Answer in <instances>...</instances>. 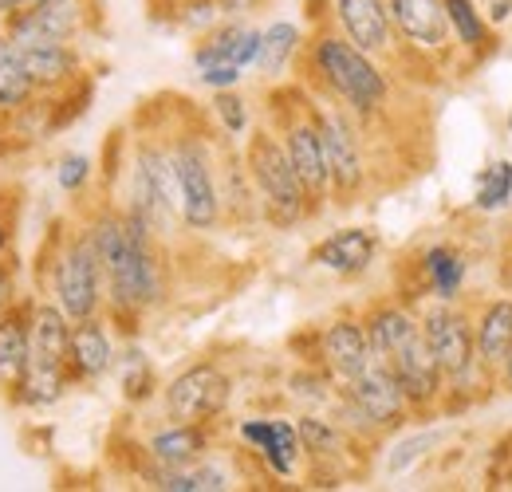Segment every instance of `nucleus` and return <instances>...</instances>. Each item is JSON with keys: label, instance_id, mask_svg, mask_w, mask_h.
<instances>
[{"label": "nucleus", "instance_id": "35", "mask_svg": "<svg viewBox=\"0 0 512 492\" xmlns=\"http://www.w3.org/2000/svg\"><path fill=\"white\" fill-rule=\"evenodd\" d=\"M56 185H60V193L64 197H71V201H79L91 185H95V158L91 154H83V150H67V154H60L56 158Z\"/></svg>", "mask_w": 512, "mask_h": 492}, {"label": "nucleus", "instance_id": "8", "mask_svg": "<svg viewBox=\"0 0 512 492\" xmlns=\"http://www.w3.org/2000/svg\"><path fill=\"white\" fill-rule=\"evenodd\" d=\"M312 107V119L320 130L323 142V158H327V178H331V205L347 209V205H359L371 189V162H367V130L355 123L343 107L327 103L320 95L308 99Z\"/></svg>", "mask_w": 512, "mask_h": 492}, {"label": "nucleus", "instance_id": "38", "mask_svg": "<svg viewBox=\"0 0 512 492\" xmlns=\"http://www.w3.org/2000/svg\"><path fill=\"white\" fill-rule=\"evenodd\" d=\"M16 248V205L0 197V260H8Z\"/></svg>", "mask_w": 512, "mask_h": 492}, {"label": "nucleus", "instance_id": "42", "mask_svg": "<svg viewBox=\"0 0 512 492\" xmlns=\"http://www.w3.org/2000/svg\"><path fill=\"white\" fill-rule=\"evenodd\" d=\"M497 382H501V390H509L512 394V351L505 355V363L497 367Z\"/></svg>", "mask_w": 512, "mask_h": 492}, {"label": "nucleus", "instance_id": "1", "mask_svg": "<svg viewBox=\"0 0 512 492\" xmlns=\"http://www.w3.org/2000/svg\"><path fill=\"white\" fill-rule=\"evenodd\" d=\"M107 276V323L119 339H138L146 319L170 300V256L166 241L115 197L95 201L83 217Z\"/></svg>", "mask_w": 512, "mask_h": 492}, {"label": "nucleus", "instance_id": "10", "mask_svg": "<svg viewBox=\"0 0 512 492\" xmlns=\"http://www.w3.org/2000/svg\"><path fill=\"white\" fill-rule=\"evenodd\" d=\"M99 24V0H40L0 20L8 44H79Z\"/></svg>", "mask_w": 512, "mask_h": 492}, {"label": "nucleus", "instance_id": "15", "mask_svg": "<svg viewBox=\"0 0 512 492\" xmlns=\"http://www.w3.org/2000/svg\"><path fill=\"white\" fill-rule=\"evenodd\" d=\"M327 24L386 67L398 63V36L386 0H327Z\"/></svg>", "mask_w": 512, "mask_h": 492}, {"label": "nucleus", "instance_id": "20", "mask_svg": "<svg viewBox=\"0 0 512 492\" xmlns=\"http://www.w3.org/2000/svg\"><path fill=\"white\" fill-rule=\"evenodd\" d=\"M418 296L414 300H461L469 280V256L449 241H434L414 256Z\"/></svg>", "mask_w": 512, "mask_h": 492}, {"label": "nucleus", "instance_id": "17", "mask_svg": "<svg viewBox=\"0 0 512 492\" xmlns=\"http://www.w3.org/2000/svg\"><path fill=\"white\" fill-rule=\"evenodd\" d=\"M379 252H383V237L371 225H343V229H331L327 237H320L308 252V260L327 276L363 280L375 268Z\"/></svg>", "mask_w": 512, "mask_h": 492}, {"label": "nucleus", "instance_id": "26", "mask_svg": "<svg viewBox=\"0 0 512 492\" xmlns=\"http://www.w3.org/2000/svg\"><path fill=\"white\" fill-rule=\"evenodd\" d=\"M296 430H300V441H304V457L308 465H343V457L363 445L355 441L347 426L339 418H331L327 410H300L296 414Z\"/></svg>", "mask_w": 512, "mask_h": 492}, {"label": "nucleus", "instance_id": "11", "mask_svg": "<svg viewBox=\"0 0 512 492\" xmlns=\"http://www.w3.org/2000/svg\"><path fill=\"white\" fill-rule=\"evenodd\" d=\"M237 441L241 449L260 465V473L268 481H296L304 477V441H300V430H296V418L288 414H249L241 418L237 426Z\"/></svg>", "mask_w": 512, "mask_h": 492}, {"label": "nucleus", "instance_id": "37", "mask_svg": "<svg viewBox=\"0 0 512 492\" xmlns=\"http://www.w3.org/2000/svg\"><path fill=\"white\" fill-rule=\"evenodd\" d=\"M245 75L249 71H241V67H209V71H197V83L205 91H229V87H241Z\"/></svg>", "mask_w": 512, "mask_h": 492}, {"label": "nucleus", "instance_id": "39", "mask_svg": "<svg viewBox=\"0 0 512 492\" xmlns=\"http://www.w3.org/2000/svg\"><path fill=\"white\" fill-rule=\"evenodd\" d=\"M481 4V12H485V20L501 32L505 24H512V0H477Z\"/></svg>", "mask_w": 512, "mask_h": 492}, {"label": "nucleus", "instance_id": "9", "mask_svg": "<svg viewBox=\"0 0 512 492\" xmlns=\"http://www.w3.org/2000/svg\"><path fill=\"white\" fill-rule=\"evenodd\" d=\"M162 414L174 422H209L221 426V418L233 406V374L217 359H197L182 367L170 382H162Z\"/></svg>", "mask_w": 512, "mask_h": 492}, {"label": "nucleus", "instance_id": "45", "mask_svg": "<svg viewBox=\"0 0 512 492\" xmlns=\"http://www.w3.org/2000/svg\"><path fill=\"white\" fill-rule=\"evenodd\" d=\"M505 126H509V134H512V107H509V119H505Z\"/></svg>", "mask_w": 512, "mask_h": 492}, {"label": "nucleus", "instance_id": "18", "mask_svg": "<svg viewBox=\"0 0 512 492\" xmlns=\"http://www.w3.org/2000/svg\"><path fill=\"white\" fill-rule=\"evenodd\" d=\"M217 449V426L209 422H174L162 418L158 426L142 433L138 453L154 465H193Z\"/></svg>", "mask_w": 512, "mask_h": 492}, {"label": "nucleus", "instance_id": "29", "mask_svg": "<svg viewBox=\"0 0 512 492\" xmlns=\"http://www.w3.org/2000/svg\"><path fill=\"white\" fill-rule=\"evenodd\" d=\"M115 382H119V398L127 406H146L162 394V378L154 370V359L146 355V347L138 339H123L119 343V359H115Z\"/></svg>", "mask_w": 512, "mask_h": 492}, {"label": "nucleus", "instance_id": "16", "mask_svg": "<svg viewBox=\"0 0 512 492\" xmlns=\"http://www.w3.org/2000/svg\"><path fill=\"white\" fill-rule=\"evenodd\" d=\"M119 343L123 339L115 335V327L107 323V315L71 323V339H67V359H64L71 386H95V382H103L115 370Z\"/></svg>", "mask_w": 512, "mask_h": 492}, {"label": "nucleus", "instance_id": "3", "mask_svg": "<svg viewBox=\"0 0 512 492\" xmlns=\"http://www.w3.org/2000/svg\"><path fill=\"white\" fill-rule=\"evenodd\" d=\"M221 142H225V134L213 130L197 111H182V119L170 123V150H174L178 197H182V229L193 237H209L225 225Z\"/></svg>", "mask_w": 512, "mask_h": 492}, {"label": "nucleus", "instance_id": "22", "mask_svg": "<svg viewBox=\"0 0 512 492\" xmlns=\"http://www.w3.org/2000/svg\"><path fill=\"white\" fill-rule=\"evenodd\" d=\"M359 315H363V327H367V339H371L375 359H390L402 343H410L422 331L418 304H410L402 296H379V300H371Z\"/></svg>", "mask_w": 512, "mask_h": 492}, {"label": "nucleus", "instance_id": "6", "mask_svg": "<svg viewBox=\"0 0 512 492\" xmlns=\"http://www.w3.org/2000/svg\"><path fill=\"white\" fill-rule=\"evenodd\" d=\"M241 158H245V170H249V182L256 189V201H260V221L276 233H292L308 221H316L312 213V201L304 193V182L296 178L288 154H284V142L276 138V130L268 123L253 126L245 134V146H241Z\"/></svg>", "mask_w": 512, "mask_h": 492}, {"label": "nucleus", "instance_id": "43", "mask_svg": "<svg viewBox=\"0 0 512 492\" xmlns=\"http://www.w3.org/2000/svg\"><path fill=\"white\" fill-rule=\"evenodd\" d=\"M12 150H16V134H12V130H8V126L0 123V158H8V154H12Z\"/></svg>", "mask_w": 512, "mask_h": 492}, {"label": "nucleus", "instance_id": "44", "mask_svg": "<svg viewBox=\"0 0 512 492\" xmlns=\"http://www.w3.org/2000/svg\"><path fill=\"white\" fill-rule=\"evenodd\" d=\"M505 284H509V292H512V245H509V252H505Z\"/></svg>", "mask_w": 512, "mask_h": 492}, {"label": "nucleus", "instance_id": "13", "mask_svg": "<svg viewBox=\"0 0 512 492\" xmlns=\"http://www.w3.org/2000/svg\"><path fill=\"white\" fill-rule=\"evenodd\" d=\"M386 12L398 36V60L446 63L457 56L442 0H386Z\"/></svg>", "mask_w": 512, "mask_h": 492}, {"label": "nucleus", "instance_id": "5", "mask_svg": "<svg viewBox=\"0 0 512 492\" xmlns=\"http://www.w3.org/2000/svg\"><path fill=\"white\" fill-rule=\"evenodd\" d=\"M422 335L434 347L442 374H446V410L473 406L497 378L481 367L477 343H473V311L461 308V300H422L418 304Z\"/></svg>", "mask_w": 512, "mask_h": 492}, {"label": "nucleus", "instance_id": "34", "mask_svg": "<svg viewBox=\"0 0 512 492\" xmlns=\"http://www.w3.org/2000/svg\"><path fill=\"white\" fill-rule=\"evenodd\" d=\"M162 12H170V28L190 32V36H205L213 24H221V4L217 0H170Z\"/></svg>", "mask_w": 512, "mask_h": 492}, {"label": "nucleus", "instance_id": "41", "mask_svg": "<svg viewBox=\"0 0 512 492\" xmlns=\"http://www.w3.org/2000/svg\"><path fill=\"white\" fill-rule=\"evenodd\" d=\"M32 4H40V0H0V20H8L12 12H24V8H32Z\"/></svg>", "mask_w": 512, "mask_h": 492}, {"label": "nucleus", "instance_id": "24", "mask_svg": "<svg viewBox=\"0 0 512 492\" xmlns=\"http://www.w3.org/2000/svg\"><path fill=\"white\" fill-rule=\"evenodd\" d=\"M473 343L481 367L497 378V367L512 351V292L509 296H489L473 311Z\"/></svg>", "mask_w": 512, "mask_h": 492}, {"label": "nucleus", "instance_id": "33", "mask_svg": "<svg viewBox=\"0 0 512 492\" xmlns=\"http://www.w3.org/2000/svg\"><path fill=\"white\" fill-rule=\"evenodd\" d=\"M209 119L217 123V130L233 142H241L249 130H253V107L249 99L241 95V87H229V91H213V103H209Z\"/></svg>", "mask_w": 512, "mask_h": 492}, {"label": "nucleus", "instance_id": "4", "mask_svg": "<svg viewBox=\"0 0 512 492\" xmlns=\"http://www.w3.org/2000/svg\"><path fill=\"white\" fill-rule=\"evenodd\" d=\"M36 264H40L36 268L40 296L56 300L71 323L103 315V308H107V276H103V260L95 252L91 233L83 229V221L56 225L48 245H40Z\"/></svg>", "mask_w": 512, "mask_h": 492}, {"label": "nucleus", "instance_id": "2", "mask_svg": "<svg viewBox=\"0 0 512 492\" xmlns=\"http://www.w3.org/2000/svg\"><path fill=\"white\" fill-rule=\"evenodd\" d=\"M296 71L312 95L343 107L367 130V138L390 119V99H394L390 67L375 56H367L363 48H355L327 20L308 32V44H304V56L296 63Z\"/></svg>", "mask_w": 512, "mask_h": 492}, {"label": "nucleus", "instance_id": "30", "mask_svg": "<svg viewBox=\"0 0 512 492\" xmlns=\"http://www.w3.org/2000/svg\"><path fill=\"white\" fill-rule=\"evenodd\" d=\"M40 99H44V95H40V87L32 83V75L24 71L16 48L0 36V123L12 126L16 119H24Z\"/></svg>", "mask_w": 512, "mask_h": 492}, {"label": "nucleus", "instance_id": "21", "mask_svg": "<svg viewBox=\"0 0 512 492\" xmlns=\"http://www.w3.org/2000/svg\"><path fill=\"white\" fill-rule=\"evenodd\" d=\"M24 71L40 87V95H56L87 75V56L79 44H12Z\"/></svg>", "mask_w": 512, "mask_h": 492}, {"label": "nucleus", "instance_id": "12", "mask_svg": "<svg viewBox=\"0 0 512 492\" xmlns=\"http://www.w3.org/2000/svg\"><path fill=\"white\" fill-rule=\"evenodd\" d=\"M304 355L300 363H320L335 386L351 382L363 367H371L375 351H371V339H367V327H363V315L359 311H343V315H331L323 327H312L304 339Z\"/></svg>", "mask_w": 512, "mask_h": 492}, {"label": "nucleus", "instance_id": "23", "mask_svg": "<svg viewBox=\"0 0 512 492\" xmlns=\"http://www.w3.org/2000/svg\"><path fill=\"white\" fill-rule=\"evenodd\" d=\"M67 390H75V386H71V378H67L64 363L28 359L24 374H20V378H16V382H12L4 394H8V402H12L16 410L44 414V410H52V406H60V402H64Z\"/></svg>", "mask_w": 512, "mask_h": 492}, {"label": "nucleus", "instance_id": "7", "mask_svg": "<svg viewBox=\"0 0 512 492\" xmlns=\"http://www.w3.org/2000/svg\"><path fill=\"white\" fill-rule=\"evenodd\" d=\"M331 418H339L347 433L363 445H375L390 433H398L406 422H414V410L394 378V370L383 359H371V367H363L351 382L339 386L335 406L327 410Z\"/></svg>", "mask_w": 512, "mask_h": 492}, {"label": "nucleus", "instance_id": "14", "mask_svg": "<svg viewBox=\"0 0 512 492\" xmlns=\"http://www.w3.org/2000/svg\"><path fill=\"white\" fill-rule=\"evenodd\" d=\"M383 363L394 370L414 418H430V414L446 410V374H442V363H438V355H434V347L426 343L422 331L410 343H402Z\"/></svg>", "mask_w": 512, "mask_h": 492}, {"label": "nucleus", "instance_id": "19", "mask_svg": "<svg viewBox=\"0 0 512 492\" xmlns=\"http://www.w3.org/2000/svg\"><path fill=\"white\" fill-rule=\"evenodd\" d=\"M256 52H260V28H256L253 20L225 16L205 36H197L190 60H193V71H209V67H241V71H253Z\"/></svg>", "mask_w": 512, "mask_h": 492}, {"label": "nucleus", "instance_id": "25", "mask_svg": "<svg viewBox=\"0 0 512 492\" xmlns=\"http://www.w3.org/2000/svg\"><path fill=\"white\" fill-rule=\"evenodd\" d=\"M304 44H308V32L304 24L296 20H272L260 28V52H256L253 71L268 83H280L296 63L304 56Z\"/></svg>", "mask_w": 512, "mask_h": 492}, {"label": "nucleus", "instance_id": "28", "mask_svg": "<svg viewBox=\"0 0 512 492\" xmlns=\"http://www.w3.org/2000/svg\"><path fill=\"white\" fill-rule=\"evenodd\" d=\"M449 16V32H453V44H457V56H469V63H485L497 48V28L485 20L481 4L477 0H442Z\"/></svg>", "mask_w": 512, "mask_h": 492}, {"label": "nucleus", "instance_id": "36", "mask_svg": "<svg viewBox=\"0 0 512 492\" xmlns=\"http://www.w3.org/2000/svg\"><path fill=\"white\" fill-rule=\"evenodd\" d=\"M438 445V433H422V437H414V441H398L394 445V457L386 461V469L390 473H406L418 457H422V449H434Z\"/></svg>", "mask_w": 512, "mask_h": 492}, {"label": "nucleus", "instance_id": "27", "mask_svg": "<svg viewBox=\"0 0 512 492\" xmlns=\"http://www.w3.org/2000/svg\"><path fill=\"white\" fill-rule=\"evenodd\" d=\"M32 300L36 296H20L16 304L0 311V390H8L32 355Z\"/></svg>", "mask_w": 512, "mask_h": 492}, {"label": "nucleus", "instance_id": "31", "mask_svg": "<svg viewBox=\"0 0 512 492\" xmlns=\"http://www.w3.org/2000/svg\"><path fill=\"white\" fill-rule=\"evenodd\" d=\"M284 390H288V398H292L300 410H331V406H335V394H339L335 378H331L320 363H300V367L288 374Z\"/></svg>", "mask_w": 512, "mask_h": 492}, {"label": "nucleus", "instance_id": "40", "mask_svg": "<svg viewBox=\"0 0 512 492\" xmlns=\"http://www.w3.org/2000/svg\"><path fill=\"white\" fill-rule=\"evenodd\" d=\"M221 4V16H237V20H249L253 12L268 8L272 0H217Z\"/></svg>", "mask_w": 512, "mask_h": 492}, {"label": "nucleus", "instance_id": "32", "mask_svg": "<svg viewBox=\"0 0 512 492\" xmlns=\"http://www.w3.org/2000/svg\"><path fill=\"white\" fill-rule=\"evenodd\" d=\"M512 205V162L497 158L473 178V209L477 213H501Z\"/></svg>", "mask_w": 512, "mask_h": 492}]
</instances>
